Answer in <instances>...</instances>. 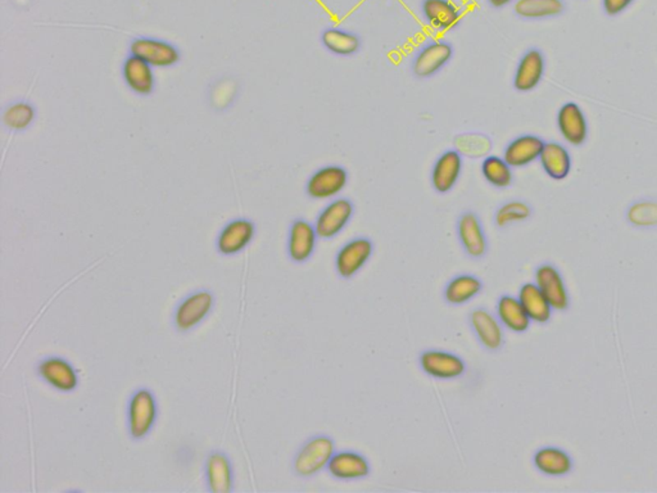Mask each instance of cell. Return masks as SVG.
<instances>
[{
    "instance_id": "1",
    "label": "cell",
    "mask_w": 657,
    "mask_h": 493,
    "mask_svg": "<svg viewBox=\"0 0 657 493\" xmlns=\"http://www.w3.org/2000/svg\"><path fill=\"white\" fill-rule=\"evenodd\" d=\"M335 451V443L328 434L308 438L293 459V471L301 478H312L328 469Z\"/></svg>"
},
{
    "instance_id": "2",
    "label": "cell",
    "mask_w": 657,
    "mask_h": 493,
    "mask_svg": "<svg viewBox=\"0 0 657 493\" xmlns=\"http://www.w3.org/2000/svg\"><path fill=\"white\" fill-rule=\"evenodd\" d=\"M159 416V405L150 388H139L130 397L127 406V425L132 440H143L151 434Z\"/></svg>"
},
{
    "instance_id": "3",
    "label": "cell",
    "mask_w": 657,
    "mask_h": 493,
    "mask_svg": "<svg viewBox=\"0 0 657 493\" xmlns=\"http://www.w3.org/2000/svg\"><path fill=\"white\" fill-rule=\"evenodd\" d=\"M214 306V296L211 290L198 289L187 296L178 305L174 314V325L178 332L187 333L196 329L207 319Z\"/></svg>"
},
{
    "instance_id": "4",
    "label": "cell",
    "mask_w": 657,
    "mask_h": 493,
    "mask_svg": "<svg viewBox=\"0 0 657 493\" xmlns=\"http://www.w3.org/2000/svg\"><path fill=\"white\" fill-rule=\"evenodd\" d=\"M129 50L132 56L145 60L153 68H174L181 59V51L177 45L162 39L145 36L132 39Z\"/></svg>"
},
{
    "instance_id": "5",
    "label": "cell",
    "mask_w": 657,
    "mask_h": 493,
    "mask_svg": "<svg viewBox=\"0 0 657 493\" xmlns=\"http://www.w3.org/2000/svg\"><path fill=\"white\" fill-rule=\"evenodd\" d=\"M350 175L343 166L326 165L320 168L308 178L306 183V193L311 199L337 198L346 189Z\"/></svg>"
},
{
    "instance_id": "6",
    "label": "cell",
    "mask_w": 657,
    "mask_h": 493,
    "mask_svg": "<svg viewBox=\"0 0 657 493\" xmlns=\"http://www.w3.org/2000/svg\"><path fill=\"white\" fill-rule=\"evenodd\" d=\"M353 215V202L344 196H337L317 215L316 220H315L317 235L324 241L338 237L351 223Z\"/></svg>"
},
{
    "instance_id": "7",
    "label": "cell",
    "mask_w": 657,
    "mask_h": 493,
    "mask_svg": "<svg viewBox=\"0 0 657 493\" xmlns=\"http://www.w3.org/2000/svg\"><path fill=\"white\" fill-rule=\"evenodd\" d=\"M453 54H455V50H453L452 44L448 41H429L415 54L413 63H411L413 74L419 78L435 77L451 62Z\"/></svg>"
},
{
    "instance_id": "8",
    "label": "cell",
    "mask_w": 657,
    "mask_h": 493,
    "mask_svg": "<svg viewBox=\"0 0 657 493\" xmlns=\"http://www.w3.org/2000/svg\"><path fill=\"white\" fill-rule=\"evenodd\" d=\"M374 253V243L370 238L357 237L342 246L335 256V270L343 279H352L354 275L365 268Z\"/></svg>"
},
{
    "instance_id": "9",
    "label": "cell",
    "mask_w": 657,
    "mask_h": 493,
    "mask_svg": "<svg viewBox=\"0 0 657 493\" xmlns=\"http://www.w3.org/2000/svg\"><path fill=\"white\" fill-rule=\"evenodd\" d=\"M457 238L466 255L480 260L488 252L489 242L480 217L472 211H466L457 220Z\"/></svg>"
},
{
    "instance_id": "10",
    "label": "cell",
    "mask_w": 657,
    "mask_h": 493,
    "mask_svg": "<svg viewBox=\"0 0 657 493\" xmlns=\"http://www.w3.org/2000/svg\"><path fill=\"white\" fill-rule=\"evenodd\" d=\"M256 224L247 217H236L226 224L216 239L217 251L223 256H235L243 252L256 237Z\"/></svg>"
},
{
    "instance_id": "11",
    "label": "cell",
    "mask_w": 657,
    "mask_h": 493,
    "mask_svg": "<svg viewBox=\"0 0 657 493\" xmlns=\"http://www.w3.org/2000/svg\"><path fill=\"white\" fill-rule=\"evenodd\" d=\"M422 370L434 379L451 380L462 377L466 371L464 359L443 350H426L419 358Z\"/></svg>"
},
{
    "instance_id": "12",
    "label": "cell",
    "mask_w": 657,
    "mask_h": 493,
    "mask_svg": "<svg viewBox=\"0 0 657 493\" xmlns=\"http://www.w3.org/2000/svg\"><path fill=\"white\" fill-rule=\"evenodd\" d=\"M469 324L484 349L490 352L502 350L505 344V331L497 315L490 313L487 308L477 307L469 314Z\"/></svg>"
},
{
    "instance_id": "13",
    "label": "cell",
    "mask_w": 657,
    "mask_h": 493,
    "mask_svg": "<svg viewBox=\"0 0 657 493\" xmlns=\"http://www.w3.org/2000/svg\"><path fill=\"white\" fill-rule=\"evenodd\" d=\"M36 371L48 386L57 391L69 393L78 387L77 369L68 360L59 356L42 359L36 366Z\"/></svg>"
},
{
    "instance_id": "14",
    "label": "cell",
    "mask_w": 657,
    "mask_h": 493,
    "mask_svg": "<svg viewBox=\"0 0 657 493\" xmlns=\"http://www.w3.org/2000/svg\"><path fill=\"white\" fill-rule=\"evenodd\" d=\"M557 129L566 143L581 147L589 141V128L586 114L579 105L568 102L557 112Z\"/></svg>"
},
{
    "instance_id": "15",
    "label": "cell",
    "mask_w": 657,
    "mask_h": 493,
    "mask_svg": "<svg viewBox=\"0 0 657 493\" xmlns=\"http://www.w3.org/2000/svg\"><path fill=\"white\" fill-rule=\"evenodd\" d=\"M464 170V157L457 150L444 151L433 165L430 181L439 195H446L459 183Z\"/></svg>"
},
{
    "instance_id": "16",
    "label": "cell",
    "mask_w": 657,
    "mask_h": 493,
    "mask_svg": "<svg viewBox=\"0 0 657 493\" xmlns=\"http://www.w3.org/2000/svg\"><path fill=\"white\" fill-rule=\"evenodd\" d=\"M546 74V59L537 48H532L520 57L515 68L513 86L519 93L537 89Z\"/></svg>"
},
{
    "instance_id": "17",
    "label": "cell",
    "mask_w": 657,
    "mask_h": 493,
    "mask_svg": "<svg viewBox=\"0 0 657 493\" xmlns=\"http://www.w3.org/2000/svg\"><path fill=\"white\" fill-rule=\"evenodd\" d=\"M534 283L555 311H566L570 306L568 288L559 269L552 264H542L535 269Z\"/></svg>"
},
{
    "instance_id": "18",
    "label": "cell",
    "mask_w": 657,
    "mask_h": 493,
    "mask_svg": "<svg viewBox=\"0 0 657 493\" xmlns=\"http://www.w3.org/2000/svg\"><path fill=\"white\" fill-rule=\"evenodd\" d=\"M317 235L315 224L306 219H296L290 224L287 233V256L296 264H305L316 251Z\"/></svg>"
},
{
    "instance_id": "19",
    "label": "cell",
    "mask_w": 657,
    "mask_h": 493,
    "mask_svg": "<svg viewBox=\"0 0 657 493\" xmlns=\"http://www.w3.org/2000/svg\"><path fill=\"white\" fill-rule=\"evenodd\" d=\"M153 68L150 63L130 54L121 66L123 83L136 96H152L156 90V74Z\"/></svg>"
},
{
    "instance_id": "20",
    "label": "cell",
    "mask_w": 657,
    "mask_h": 493,
    "mask_svg": "<svg viewBox=\"0 0 657 493\" xmlns=\"http://www.w3.org/2000/svg\"><path fill=\"white\" fill-rule=\"evenodd\" d=\"M544 143L546 142L538 135H519L506 145L502 157L513 169L528 168L540 160Z\"/></svg>"
},
{
    "instance_id": "21",
    "label": "cell",
    "mask_w": 657,
    "mask_h": 493,
    "mask_svg": "<svg viewBox=\"0 0 657 493\" xmlns=\"http://www.w3.org/2000/svg\"><path fill=\"white\" fill-rule=\"evenodd\" d=\"M328 471L335 479H363L370 476L371 465L362 453L351 450L339 451L330 460Z\"/></svg>"
},
{
    "instance_id": "22",
    "label": "cell",
    "mask_w": 657,
    "mask_h": 493,
    "mask_svg": "<svg viewBox=\"0 0 657 493\" xmlns=\"http://www.w3.org/2000/svg\"><path fill=\"white\" fill-rule=\"evenodd\" d=\"M205 482L212 493H230L234 489V469L226 453L214 451L205 461Z\"/></svg>"
},
{
    "instance_id": "23",
    "label": "cell",
    "mask_w": 657,
    "mask_h": 493,
    "mask_svg": "<svg viewBox=\"0 0 657 493\" xmlns=\"http://www.w3.org/2000/svg\"><path fill=\"white\" fill-rule=\"evenodd\" d=\"M422 11L425 23L439 32H452L461 23V11L451 0H424Z\"/></svg>"
},
{
    "instance_id": "24",
    "label": "cell",
    "mask_w": 657,
    "mask_h": 493,
    "mask_svg": "<svg viewBox=\"0 0 657 493\" xmlns=\"http://www.w3.org/2000/svg\"><path fill=\"white\" fill-rule=\"evenodd\" d=\"M538 161L546 175L553 180L566 179L573 168L570 152L559 142H546Z\"/></svg>"
},
{
    "instance_id": "25",
    "label": "cell",
    "mask_w": 657,
    "mask_h": 493,
    "mask_svg": "<svg viewBox=\"0 0 657 493\" xmlns=\"http://www.w3.org/2000/svg\"><path fill=\"white\" fill-rule=\"evenodd\" d=\"M533 464L540 473L547 477L568 476L574 468L571 456L565 450L555 446L542 447L533 456Z\"/></svg>"
},
{
    "instance_id": "26",
    "label": "cell",
    "mask_w": 657,
    "mask_h": 493,
    "mask_svg": "<svg viewBox=\"0 0 657 493\" xmlns=\"http://www.w3.org/2000/svg\"><path fill=\"white\" fill-rule=\"evenodd\" d=\"M483 281L472 274H461L448 281L443 290V298L451 306H462L479 296Z\"/></svg>"
},
{
    "instance_id": "27",
    "label": "cell",
    "mask_w": 657,
    "mask_h": 493,
    "mask_svg": "<svg viewBox=\"0 0 657 493\" xmlns=\"http://www.w3.org/2000/svg\"><path fill=\"white\" fill-rule=\"evenodd\" d=\"M496 314L499 322L502 323L504 328L510 332L522 333L528 332L531 328L532 320L529 319L528 314L524 310L523 305L520 304L519 298L511 295H502L498 298Z\"/></svg>"
},
{
    "instance_id": "28",
    "label": "cell",
    "mask_w": 657,
    "mask_h": 493,
    "mask_svg": "<svg viewBox=\"0 0 657 493\" xmlns=\"http://www.w3.org/2000/svg\"><path fill=\"white\" fill-rule=\"evenodd\" d=\"M520 304L528 314L529 319L537 324L550 323L553 308L535 283L523 284L519 290Z\"/></svg>"
},
{
    "instance_id": "29",
    "label": "cell",
    "mask_w": 657,
    "mask_h": 493,
    "mask_svg": "<svg viewBox=\"0 0 657 493\" xmlns=\"http://www.w3.org/2000/svg\"><path fill=\"white\" fill-rule=\"evenodd\" d=\"M321 43L326 50L339 57L354 56L361 48V39L359 35L338 27L324 30L321 34Z\"/></svg>"
},
{
    "instance_id": "30",
    "label": "cell",
    "mask_w": 657,
    "mask_h": 493,
    "mask_svg": "<svg viewBox=\"0 0 657 493\" xmlns=\"http://www.w3.org/2000/svg\"><path fill=\"white\" fill-rule=\"evenodd\" d=\"M564 0H516L514 12L525 20H544L564 14Z\"/></svg>"
},
{
    "instance_id": "31",
    "label": "cell",
    "mask_w": 657,
    "mask_h": 493,
    "mask_svg": "<svg viewBox=\"0 0 657 493\" xmlns=\"http://www.w3.org/2000/svg\"><path fill=\"white\" fill-rule=\"evenodd\" d=\"M480 171L484 180L496 189H506V187L513 186V168L508 165L504 157L495 156V154L484 157Z\"/></svg>"
},
{
    "instance_id": "32",
    "label": "cell",
    "mask_w": 657,
    "mask_h": 493,
    "mask_svg": "<svg viewBox=\"0 0 657 493\" xmlns=\"http://www.w3.org/2000/svg\"><path fill=\"white\" fill-rule=\"evenodd\" d=\"M36 117L34 105L30 102L20 101L12 103L3 111V123L9 132H25L32 125Z\"/></svg>"
},
{
    "instance_id": "33",
    "label": "cell",
    "mask_w": 657,
    "mask_h": 493,
    "mask_svg": "<svg viewBox=\"0 0 657 493\" xmlns=\"http://www.w3.org/2000/svg\"><path fill=\"white\" fill-rule=\"evenodd\" d=\"M532 207L520 199L505 202L499 205L495 214V224L497 228H507L513 224L524 223L531 219Z\"/></svg>"
},
{
    "instance_id": "34",
    "label": "cell",
    "mask_w": 657,
    "mask_h": 493,
    "mask_svg": "<svg viewBox=\"0 0 657 493\" xmlns=\"http://www.w3.org/2000/svg\"><path fill=\"white\" fill-rule=\"evenodd\" d=\"M626 220L635 228H653L657 226V202L641 199L629 205Z\"/></svg>"
},
{
    "instance_id": "35",
    "label": "cell",
    "mask_w": 657,
    "mask_h": 493,
    "mask_svg": "<svg viewBox=\"0 0 657 493\" xmlns=\"http://www.w3.org/2000/svg\"><path fill=\"white\" fill-rule=\"evenodd\" d=\"M481 136L483 134H462L457 136L455 139L456 150L462 156L472 157V159L487 157V154L492 150V143L477 145V142H479Z\"/></svg>"
},
{
    "instance_id": "36",
    "label": "cell",
    "mask_w": 657,
    "mask_h": 493,
    "mask_svg": "<svg viewBox=\"0 0 657 493\" xmlns=\"http://www.w3.org/2000/svg\"><path fill=\"white\" fill-rule=\"evenodd\" d=\"M635 0H602V7L608 16L616 17L624 14Z\"/></svg>"
},
{
    "instance_id": "37",
    "label": "cell",
    "mask_w": 657,
    "mask_h": 493,
    "mask_svg": "<svg viewBox=\"0 0 657 493\" xmlns=\"http://www.w3.org/2000/svg\"><path fill=\"white\" fill-rule=\"evenodd\" d=\"M514 2H516V0H488L489 5L495 8L507 7L508 5Z\"/></svg>"
}]
</instances>
